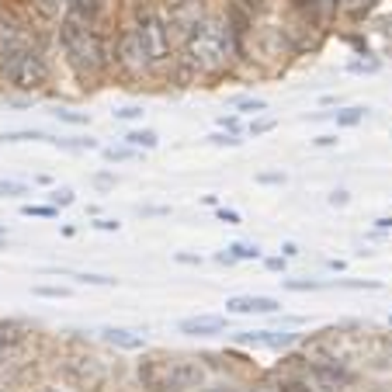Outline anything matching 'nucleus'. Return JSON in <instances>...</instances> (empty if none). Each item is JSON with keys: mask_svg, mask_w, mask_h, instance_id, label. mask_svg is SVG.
I'll return each instance as SVG.
<instances>
[{"mask_svg": "<svg viewBox=\"0 0 392 392\" xmlns=\"http://www.w3.org/2000/svg\"><path fill=\"white\" fill-rule=\"evenodd\" d=\"M236 53H239V42H236L229 21L215 18V14H205L184 35L181 66L187 73H195V77H219V73L229 70Z\"/></svg>", "mask_w": 392, "mask_h": 392, "instance_id": "nucleus-1", "label": "nucleus"}, {"mask_svg": "<svg viewBox=\"0 0 392 392\" xmlns=\"http://www.w3.org/2000/svg\"><path fill=\"white\" fill-rule=\"evenodd\" d=\"M56 35H59V49L66 56L70 70L80 80L101 77L108 66L115 63L111 46H108V35L101 31V25H87V21H80L73 14H63Z\"/></svg>", "mask_w": 392, "mask_h": 392, "instance_id": "nucleus-2", "label": "nucleus"}, {"mask_svg": "<svg viewBox=\"0 0 392 392\" xmlns=\"http://www.w3.org/2000/svg\"><path fill=\"white\" fill-rule=\"evenodd\" d=\"M0 77L7 80V87H14V91L35 94V91L49 87L53 66H49V59H46V53L38 46H31L21 31L7 28V38L0 42Z\"/></svg>", "mask_w": 392, "mask_h": 392, "instance_id": "nucleus-3", "label": "nucleus"}, {"mask_svg": "<svg viewBox=\"0 0 392 392\" xmlns=\"http://www.w3.org/2000/svg\"><path fill=\"white\" fill-rule=\"evenodd\" d=\"M139 378L153 392H191L205 386V365L198 358H150L139 365Z\"/></svg>", "mask_w": 392, "mask_h": 392, "instance_id": "nucleus-4", "label": "nucleus"}, {"mask_svg": "<svg viewBox=\"0 0 392 392\" xmlns=\"http://www.w3.org/2000/svg\"><path fill=\"white\" fill-rule=\"evenodd\" d=\"M132 25L139 31V38H143V46H146L153 66L170 59V53H174V38H170V35H174V31H170V18H167L160 7H139L135 18H132Z\"/></svg>", "mask_w": 392, "mask_h": 392, "instance_id": "nucleus-5", "label": "nucleus"}, {"mask_svg": "<svg viewBox=\"0 0 392 392\" xmlns=\"http://www.w3.org/2000/svg\"><path fill=\"white\" fill-rule=\"evenodd\" d=\"M111 56H115V66H118L122 73H129V77H143L146 70H153L150 53H146V46H143V38H139V31H135L132 21L118 28Z\"/></svg>", "mask_w": 392, "mask_h": 392, "instance_id": "nucleus-6", "label": "nucleus"}, {"mask_svg": "<svg viewBox=\"0 0 392 392\" xmlns=\"http://www.w3.org/2000/svg\"><path fill=\"white\" fill-rule=\"evenodd\" d=\"M302 378H306V382H313L316 389H323V392L351 389V386L358 382V375L344 365V361H337V358H326V361H309V365L302 368Z\"/></svg>", "mask_w": 392, "mask_h": 392, "instance_id": "nucleus-7", "label": "nucleus"}, {"mask_svg": "<svg viewBox=\"0 0 392 392\" xmlns=\"http://www.w3.org/2000/svg\"><path fill=\"white\" fill-rule=\"evenodd\" d=\"M226 313L233 316H271L282 313V302L271 295H233L226 299Z\"/></svg>", "mask_w": 392, "mask_h": 392, "instance_id": "nucleus-8", "label": "nucleus"}, {"mask_svg": "<svg viewBox=\"0 0 392 392\" xmlns=\"http://www.w3.org/2000/svg\"><path fill=\"white\" fill-rule=\"evenodd\" d=\"M177 334L184 337H215L226 334V316H184L177 323Z\"/></svg>", "mask_w": 392, "mask_h": 392, "instance_id": "nucleus-9", "label": "nucleus"}, {"mask_svg": "<svg viewBox=\"0 0 392 392\" xmlns=\"http://www.w3.org/2000/svg\"><path fill=\"white\" fill-rule=\"evenodd\" d=\"M98 334H101L105 344L122 347V351H139V347H146V334H139V330H125V326H101Z\"/></svg>", "mask_w": 392, "mask_h": 392, "instance_id": "nucleus-10", "label": "nucleus"}, {"mask_svg": "<svg viewBox=\"0 0 392 392\" xmlns=\"http://www.w3.org/2000/svg\"><path fill=\"white\" fill-rule=\"evenodd\" d=\"M105 4L108 0H66V14H73V18L87 21V25H101Z\"/></svg>", "mask_w": 392, "mask_h": 392, "instance_id": "nucleus-11", "label": "nucleus"}, {"mask_svg": "<svg viewBox=\"0 0 392 392\" xmlns=\"http://www.w3.org/2000/svg\"><path fill=\"white\" fill-rule=\"evenodd\" d=\"M28 340V326L18 319H0V354H11L18 351Z\"/></svg>", "mask_w": 392, "mask_h": 392, "instance_id": "nucleus-12", "label": "nucleus"}, {"mask_svg": "<svg viewBox=\"0 0 392 392\" xmlns=\"http://www.w3.org/2000/svg\"><path fill=\"white\" fill-rule=\"evenodd\" d=\"M66 371L77 378V382H94V378H101V365H98V358H73V361H66Z\"/></svg>", "mask_w": 392, "mask_h": 392, "instance_id": "nucleus-13", "label": "nucleus"}, {"mask_svg": "<svg viewBox=\"0 0 392 392\" xmlns=\"http://www.w3.org/2000/svg\"><path fill=\"white\" fill-rule=\"evenodd\" d=\"M0 143H53V135L42 129H11L0 132Z\"/></svg>", "mask_w": 392, "mask_h": 392, "instance_id": "nucleus-14", "label": "nucleus"}, {"mask_svg": "<svg viewBox=\"0 0 392 392\" xmlns=\"http://www.w3.org/2000/svg\"><path fill=\"white\" fill-rule=\"evenodd\" d=\"M122 143H129L132 150H139V153H143V150H157L160 135L153 129H132V132H125V139H122Z\"/></svg>", "mask_w": 392, "mask_h": 392, "instance_id": "nucleus-15", "label": "nucleus"}, {"mask_svg": "<svg viewBox=\"0 0 392 392\" xmlns=\"http://www.w3.org/2000/svg\"><path fill=\"white\" fill-rule=\"evenodd\" d=\"M365 118H368V108H361V105H351V108H340V111H334L337 129H354V125H361Z\"/></svg>", "mask_w": 392, "mask_h": 392, "instance_id": "nucleus-16", "label": "nucleus"}, {"mask_svg": "<svg viewBox=\"0 0 392 392\" xmlns=\"http://www.w3.org/2000/svg\"><path fill=\"white\" fill-rule=\"evenodd\" d=\"M302 334H295V330H267L264 334V347H271V351H285L292 344H299Z\"/></svg>", "mask_w": 392, "mask_h": 392, "instance_id": "nucleus-17", "label": "nucleus"}, {"mask_svg": "<svg viewBox=\"0 0 392 392\" xmlns=\"http://www.w3.org/2000/svg\"><path fill=\"white\" fill-rule=\"evenodd\" d=\"M229 105H233L236 111H250V115L267 111V101H264V98H254V94H236V98H229Z\"/></svg>", "mask_w": 392, "mask_h": 392, "instance_id": "nucleus-18", "label": "nucleus"}, {"mask_svg": "<svg viewBox=\"0 0 392 392\" xmlns=\"http://www.w3.org/2000/svg\"><path fill=\"white\" fill-rule=\"evenodd\" d=\"M226 250L233 254L236 261H261V247H257V243H247V239H236Z\"/></svg>", "mask_w": 392, "mask_h": 392, "instance_id": "nucleus-19", "label": "nucleus"}, {"mask_svg": "<svg viewBox=\"0 0 392 392\" xmlns=\"http://www.w3.org/2000/svg\"><path fill=\"white\" fill-rule=\"evenodd\" d=\"M101 157H105L108 163H125V160L139 157V150H132L129 143H122V146H101Z\"/></svg>", "mask_w": 392, "mask_h": 392, "instance_id": "nucleus-20", "label": "nucleus"}, {"mask_svg": "<svg viewBox=\"0 0 392 392\" xmlns=\"http://www.w3.org/2000/svg\"><path fill=\"white\" fill-rule=\"evenodd\" d=\"M330 288H351V292H378L382 282H361V278H334L326 282Z\"/></svg>", "mask_w": 392, "mask_h": 392, "instance_id": "nucleus-21", "label": "nucleus"}, {"mask_svg": "<svg viewBox=\"0 0 392 392\" xmlns=\"http://www.w3.org/2000/svg\"><path fill=\"white\" fill-rule=\"evenodd\" d=\"M282 288H288V292H319V288H330V285L316 282V278H282Z\"/></svg>", "mask_w": 392, "mask_h": 392, "instance_id": "nucleus-22", "label": "nucleus"}, {"mask_svg": "<svg viewBox=\"0 0 392 392\" xmlns=\"http://www.w3.org/2000/svg\"><path fill=\"white\" fill-rule=\"evenodd\" d=\"M53 118L56 122H63V125H87V122H91L87 111H73V108H56Z\"/></svg>", "mask_w": 392, "mask_h": 392, "instance_id": "nucleus-23", "label": "nucleus"}, {"mask_svg": "<svg viewBox=\"0 0 392 392\" xmlns=\"http://www.w3.org/2000/svg\"><path fill=\"white\" fill-rule=\"evenodd\" d=\"M31 187L25 181H11V177H0V198H28Z\"/></svg>", "mask_w": 392, "mask_h": 392, "instance_id": "nucleus-24", "label": "nucleus"}, {"mask_svg": "<svg viewBox=\"0 0 392 392\" xmlns=\"http://www.w3.org/2000/svg\"><path fill=\"white\" fill-rule=\"evenodd\" d=\"M73 202H77L73 187H53V191H49V205H56V209H70Z\"/></svg>", "mask_w": 392, "mask_h": 392, "instance_id": "nucleus-25", "label": "nucleus"}, {"mask_svg": "<svg viewBox=\"0 0 392 392\" xmlns=\"http://www.w3.org/2000/svg\"><path fill=\"white\" fill-rule=\"evenodd\" d=\"M35 7H38V14L46 18V21H56L59 18V11L66 7V0H31Z\"/></svg>", "mask_w": 392, "mask_h": 392, "instance_id": "nucleus-26", "label": "nucleus"}, {"mask_svg": "<svg viewBox=\"0 0 392 392\" xmlns=\"http://www.w3.org/2000/svg\"><path fill=\"white\" fill-rule=\"evenodd\" d=\"M378 70H382L378 59H351V63H347V73H358V77H361V73H378Z\"/></svg>", "mask_w": 392, "mask_h": 392, "instance_id": "nucleus-27", "label": "nucleus"}, {"mask_svg": "<svg viewBox=\"0 0 392 392\" xmlns=\"http://www.w3.org/2000/svg\"><path fill=\"white\" fill-rule=\"evenodd\" d=\"M21 215H28V219H56L59 209L56 205H21Z\"/></svg>", "mask_w": 392, "mask_h": 392, "instance_id": "nucleus-28", "label": "nucleus"}, {"mask_svg": "<svg viewBox=\"0 0 392 392\" xmlns=\"http://www.w3.org/2000/svg\"><path fill=\"white\" fill-rule=\"evenodd\" d=\"M80 285H98V288H111L118 278H108V274H87V271H80V274H73Z\"/></svg>", "mask_w": 392, "mask_h": 392, "instance_id": "nucleus-29", "label": "nucleus"}, {"mask_svg": "<svg viewBox=\"0 0 392 392\" xmlns=\"http://www.w3.org/2000/svg\"><path fill=\"white\" fill-rule=\"evenodd\" d=\"M31 295H38V299H66V295H70V288H63V285H35V288H31Z\"/></svg>", "mask_w": 392, "mask_h": 392, "instance_id": "nucleus-30", "label": "nucleus"}, {"mask_svg": "<svg viewBox=\"0 0 392 392\" xmlns=\"http://www.w3.org/2000/svg\"><path fill=\"white\" fill-rule=\"evenodd\" d=\"M209 143H212V146H239L243 139H239V132L219 129V132H212V135H209Z\"/></svg>", "mask_w": 392, "mask_h": 392, "instance_id": "nucleus-31", "label": "nucleus"}, {"mask_svg": "<svg viewBox=\"0 0 392 392\" xmlns=\"http://www.w3.org/2000/svg\"><path fill=\"white\" fill-rule=\"evenodd\" d=\"M236 4H239V7H243L250 18H261V14H267V11H271V0H236Z\"/></svg>", "mask_w": 392, "mask_h": 392, "instance_id": "nucleus-32", "label": "nucleus"}, {"mask_svg": "<svg viewBox=\"0 0 392 392\" xmlns=\"http://www.w3.org/2000/svg\"><path fill=\"white\" fill-rule=\"evenodd\" d=\"M278 129V118H254V122H250V135H254V139H257V135H267V132H274Z\"/></svg>", "mask_w": 392, "mask_h": 392, "instance_id": "nucleus-33", "label": "nucleus"}, {"mask_svg": "<svg viewBox=\"0 0 392 392\" xmlns=\"http://www.w3.org/2000/svg\"><path fill=\"white\" fill-rule=\"evenodd\" d=\"M115 118H118V122H135V118H143V105L115 108Z\"/></svg>", "mask_w": 392, "mask_h": 392, "instance_id": "nucleus-34", "label": "nucleus"}, {"mask_svg": "<svg viewBox=\"0 0 392 392\" xmlns=\"http://www.w3.org/2000/svg\"><path fill=\"white\" fill-rule=\"evenodd\" d=\"M375 31L386 38V46H389V53H392V14H386V18H378L375 21Z\"/></svg>", "mask_w": 392, "mask_h": 392, "instance_id": "nucleus-35", "label": "nucleus"}, {"mask_svg": "<svg viewBox=\"0 0 392 392\" xmlns=\"http://www.w3.org/2000/svg\"><path fill=\"white\" fill-rule=\"evenodd\" d=\"M288 177L282 174V170H261L257 174V184H285Z\"/></svg>", "mask_w": 392, "mask_h": 392, "instance_id": "nucleus-36", "label": "nucleus"}, {"mask_svg": "<svg viewBox=\"0 0 392 392\" xmlns=\"http://www.w3.org/2000/svg\"><path fill=\"white\" fill-rule=\"evenodd\" d=\"M215 125H219V129H226V132H239V118H236V115H219V118H215Z\"/></svg>", "mask_w": 392, "mask_h": 392, "instance_id": "nucleus-37", "label": "nucleus"}, {"mask_svg": "<svg viewBox=\"0 0 392 392\" xmlns=\"http://www.w3.org/2000/svg\"><path fill=\"white\" fill-rule=\"evenodd\" d=\"M91 226H94V229H101V233H118V219H105V215H101V219H94Z\"/></svg>", "mask_w": 392, "mask_h": 392, "instance_id": "nucleus-38", "label": "nucleus"}, {"mask_svg": "<svg viewBox=\"0 0 392 392\" xmlns=\"http://www.w3.org/2000/svg\"><path fill=\"white\" fill-rule=\"evenodd\" d=\"M215 215H219L226 226H239V212L236 209H215Z\"/></svg>", "mask_w": 392, "mask_h": 392, "instance_id": "nucleus-39", "label": "nucleus"}, {"mask_svg": "<svg viewBox=\"0 0 392 392\" xmlns=\"http://www.w3.org/2000/svg\"><path fill=\"white\" fill-rule=\"evenodd\" d=\"M285 264H288V257H285V254H282V257H267V261H264V267L278 274V271H285Z\"/></svg>", "mask_w": 392, "mask_h": 392, "instance_id": "nucleus-40", "label": "nucleus"}, {"mask_svg": "<svg viewBox=\"0 0 392 392\" xmlns=\"http://www.w3.org/2000/svg\"><path fill=\"white\" fill-rule=\"evenodd\" d=\"M347 202H351V195H347V191H330V205H334V209H344Z\"/></svg>", "mask_w": 392, "mask_h": 392, "instance_id": "nucleus-41", "label": "nucleus"}, {"mask_svg": "<svg viewBox=\"0 0 392 392\" xmlns=\"http://www.w3.org/2000/svg\"><path fill=\"white\" fill-rule=\"evenodd\" d=\"M115 181H118L115 174H94V184H98L101 191H108V187H115Z\"/></svg>", "mask_w": 392, "mask_h": 392, "instance_id": "nucleus-42", "label": "nucleus"}, {"mask_svg": "<svg viewBox=\"0 0 392 392\" xmlns=\"http://www.w3.org/2000/svg\"><path fill=\"white\" fill-rule=\"evenodd\" d=\"M139 215L153 219V215H170V209H167V205H146V209H139Z\"/></svg>", "mask_w": 392, "mask_h": 392, "instance_id": "nucleus-43", "label": "nucleus"}, {"mask_svg": "<svg viewBox=\"0 0 392 392\" xmlns=\"http://www.w3.org/2000/svg\"><path fill=\"white\" fill-rule=\"evenodd\" d=\"M313 146H319V150H326V146H337V135L330 132V135H316Z\"/></svg>", "mask_w": 392, "mask_h": 392, "instance_id": "nucleus-44", "label": "nucleus"}, {"mask_svg": "<svg viewBox=\"0 0 392 392\" xmlns=\"http://www.w3.org/2000/svg\"><path fill=\"white\" fill-rule=\"evenodd\" d=\"M174 261H177V264H191V267H198V264H202V257H198V254H174Z\"/></svg>", "mask_w": 392, "mask_h": 392, "instance_id": "nucleus-45", "label": "nucleus"}, {"mask_svg": "<svg viewBox=\"0 0 392 392\" xmlns=\"http://www.w3.org/2000/svg\"><path fill=\"white\" fill-rule=\"evenodd\" d=\"M282 254L292 261V257H299V247H295V243H285V247H282Z\"/></svg>", "mask_w": 392, "mask_h": 392, "instance_id": "nucleus-46", "label": "nucleus"}, {"mask_svg": "<svg viewBox=\"0 0 392 392\" xmlns=\"http://www.w3.org/2000/svg\"><path fill=\"white\" fill-rule=\"evenodd\" d=\"M375 226H378V229H392V215H382V219H375Z\"/></svg>", "mask_w": 392, "mask_h": 392, "instance_id": "nucleus-47", "label": "nucleus"}, {"mask_svg": "<svg viewBox=\"0 0 392 392\" xmlns=\"http://www.w3.org/2000/svg\"><path fill=\"white\" fill-rule=\"evenodd\" d=\"M205 392H239V389H233V386H212V389H205Z\"/></svg>", "mask_w": 392, "mask_h": 392, "instance_id": "nucleus-48", "label": "nucleus"}, {"mask_svg": "<svg viewBox=\"0 0 392 392\" xmlns=\"http://www.w3.org/2000/svg\"><path fill=\"white\" fill-rule=\"evenodd\" d=\"M4 243H7V236H4V233H0V250H4Z\"/></svg>", "mask_w": 392, "mask_h": 392, "instance_id": "nucleus-49", "label": "nucleus"}, {"mask_svg": "<svg viewBox=\"0 0 392 392\" xmlns=\"http://www.w3.org/2000/svg\"><path fill=\"white\" fill-rule=\"evenodd\" d=\"M389 365H392V351H389Z\"/></svg>", "mask_w": 392, "mask_h": 392, "instance_id": "nucleus-50", "label": "nucleus"}, {"mask_svg": "<svg viewBox=\"0 0 392 392\" xmlns=\"http://www.w3.org/2000/svg\"><path fill=\"white\" fill-rule=\"evenodd\" d=\"M389 326H392V316H389Z\"/></svg>", "mask_w": 392, "mask_h": 392, "instance_id": "nucleus-51", "label": "nucleus"}]
</instances>
